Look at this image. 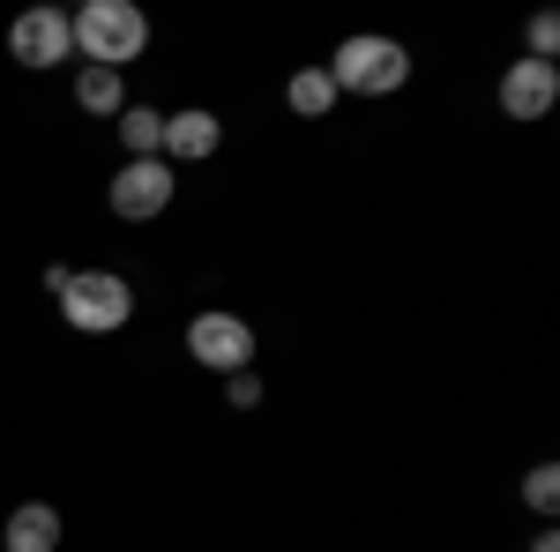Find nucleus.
Here are the masks:
<instances>
[{
	"label": "nucleus",
	"instance_id": "nucleus-4",
	"mask_svg": "<svg viewBox=\"0 0 560 552\" xmlns=\"http://www.w3.org/2000/svg\"><path fill=\"white\" fill-rule=\"evenodd\" d=\"M179 195V172L165 157H128V165L113 172V187H105V202L113 216H128V224H150V216H165Z\"/></svg>",
	"mask_w": 560,
	"mask_h": 552
},
{
	"label": "nucleus",
	"instance_id": "nucleus-1",
	"mask_svg": "<svg viewBox=\"0 0 560 552\" xmlns=\"http://www.w3.org/2000/svg\"><path fill=\"white\" fill-rule=\"evenodd\" d=\"M68 31H75V52H83V68H128L142 60V45H150V15L135 8V0H83L75 15H68Z\"/></svg>",
	"mask_w": 560,
	"mask_h": 552
},
{
	"label": "nucleus",
	"instance_id": "nucleus-12",
	"mask_svg": "<svg viewBox=\"0 0 560 552\" xmlns=\"http://www.w3.org/2000/svg\"><path fill=\"white\" fill-rule=\"evenodd\" d=\"M120 142H128V157H165V113L158 105H128L120 113Z\"/></svg>",
	"mask_w": 560,
	"mask_h": 552
},
{
	"label": "nucleus",
	"instance_id": "nucleus-8",
	"mask_svg": "<svg viewBox=\"0 0 560 552\" xmlns=\"http://www.w3.org/2000/svg\"><path fill=\"white\" fill-rule=\"evenodd\" d=\"M217 142H224L217 113H202V105L165 113V165H202V157H217Z\"/></svg>",
	"mask_w": 560,
	"mask_h": 552
},
{
	"label": "nucleus",
	"instance_id": "nucleus-5",
	"mask_svg": "<svg viewBox=\"0 0 560 552\" xmlns=\"http://www.w3.org/2000/svg\"><path fill=\"white\" fill-rule=\"evenodd\" d=\"M187 359L210 366V374H247V359H255V329H247L240 314L210 306V314L187 321Z\"/></svg>",
	"mask_w": 560,
	"mask_h": 552
},
{
	"label": "nucleus",
	"instance_id": "nucleus-9",
	"mask_svg": "<svg viewBox=\"0 0 560 552\" xmlns=\"http://www.w3.org/2000/svg\"><path fill=\"white\" fill-rule=\"evenodd\" d=\"M0 545H8V552H60V508H45V501H23V508L8 515Z\"/></svg>",
	"mask_w": 560,
	"mask_h": 552
},
{
	"label": "nucleus",
	"instance_id": "nucleus-2",
	"mask_svg": "<svg viewBox=\"0 0 560 552\" xmlns=\"http://www.w3.org/2000/svg\"><path fill=\"white\" fill-rule=\"evenodd\" d=\"M329 83L351 90V97H388V90H404L411 83V52L396 38H382V31H359V38H345L329 60Z\"/></svg>",
	"mask_w": 560,
	"mask_h": 552
},
{
	"label": "nucleus",
	"instance_id": "nucleus-3",
	"mask_svg": "<svg viewBox=\"0 0 560 552\" xmlns=\"http://www.w3.org/2000/svg\"><path fill=\"white\" fill-rule=\"evenodd\" d=\"M60 314H68V329H83V337H113V329L135 321V284L120 269H75L68 292H60Z\"/></svg>",
	"mask_w": 560,
	"mask_h": 552
},
{
	"label": "nucleus",
	"instance_id": "nucleus-7",
	"mask_svg": "<svg viewBox=\"0 0 560 552\" xmlns=\"http://www.w3.org/2000/svg\"><path fill=\"white\" fill-rule=\"evenodd\" d=\"M560 105V68L553 60H509V75H501V113L509 120H546Z\"/></svg>",
	"mask_w": 560,
	"mask_h": 552
},
{
	"label": "nucleus",
	"instance_id": "nucleus-16",
	"mask_svg": "<svg viewBox=\"0 0 560 552\" xmlns=\"http://www.w3.org/2000/svg\"><path fill=\"white\" fill-rule=\"evenodd\" d=\"M530 552H560V538H553V530H538V538H530Z\"/></svg>",
	"mask_w": 560,
	"mask_h": 552
},
{
	"label": "nucleus",
	"instance_id": "nucleus-15",
	"mask_svg": "<svg viewBox=\"0 0 560 552\" xmlns=\"http://www.w3.org/2000/svg\"><path fill=\"white\" fill-rule=\"evenodd\" d=\"M224 403H232V411H255V403H261L255 366H247V374H224Z\"/></svg>",
	"mask_w": 560,
	"mask_h": 552
},
{
	"label": "nucleus",
	"instance_id": "nucleus-11",
	"mask_svg": "<svg viewBox=\"0 0 560 552\" xmlns=\"http://www.w3.org/2000/svg\"><path fill=\"white\" fill-rule=\"evenodd\" d=\"M284 105H292L300 120H322V113H337V83H329V68H300V75L284 83Z\"/></svg>",
	"mask_w": 560,
	"mask_h": 552
},
{
	"label": "nucleus",
	"instance_id": "nucleus-13",
	"mask_svg": "<svg viewBox=\"0 0 560 552\" xmlns=\"http://www.w3.org/2000/svg\"><path fill=\"white\" fill-rule=\"evenodd\" d=\"M523 508H538V515L560 508V463H538L530 478H523Z\"/></svg>",
	"mask_w": 560,
	"mask_h": 552
},
{
	"label": "nucleus",
	"instance_id": "nucleus-10",
	"mask_svg": "<svg viewBox=\"0 0 560 552\" xmlns=\"http://www.w3.org/2000/svg\"><path fill=\"white\" fill-rule=\"evenodd\" d=\"M75 105L97 113V120H120V113H128V83H120L113 68H83V75H75Z\"/></svg>",
	"mask_w": 560,
	"mask_h": 552
},
{
	"label": "nucleus",
	"instance_id": "nucleus-6",
	"mask_svg": "<svg viewBox=\"0 0 560 552\" xmlns=\"http://www.w3.org/2000/svg\"><path fill=\"white\" fill-rule=\"evenodd\" d=\"M8 52H15L23 68H60V60H75L68 8H23V15L8 23Z\"/></svg>",
	"mask_w": 560,
	"mask_h": 552
},
{
	"label": "nucleus",
	"instance_id": "nucleus-14",
	"mask_svg": "<svg viewBox=\"0 0 560 552\" xmlns=\"http://www.w3.org/2000/svg\"><path fill=\"white\" fill-rule=\"evenodd\" d=\"M553 52H560V23L538 8V15H530V52H523V60H553Z\"/></svg>",
	"mask_w": 560,
	"mask_h": 552
}]
</instances>
